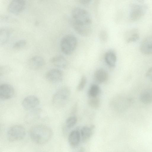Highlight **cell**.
<instances>
[{
    "label": "cell",
    "mask_w": 152,
    "mask_h": 152,
    "mask_svg": "<svg viewBox=\"0 0 152 152\" xmlns=\"http://www.w3.org/2000/svg\"><path fill=\"white\" fill-rule=\"evenodd\" d=\"M71 23L75 31L83 37H87L91 33L92 19L85 10L76 7L72 10Z\"/></svg>",
    "instance_id": "6da1fadb"
},
{
    "label": "cell",
    "mask_w": 152,
    "mask_h": 152,
    "mask_svg": "<svg viewBox=\"0 0 152 152\" xmlns=\"http://www.w3.org/2000/svg\"><path fill=\"white\" fill-rule=\"evenodd\" d=\"M53 135L52 129L48 126L38 125L33 126L30 131L31 140L36 143L43 144L48 142Z\"/></svg>",
    "instance_id": "7a4b0ae2"
},
{
    "label": "cell",
    "mask_w": 152,
    "mask_h": 152,
    "mask_svg": "<svg viewBox=\"0 0 152 152\" xmlns=\"http://www.w3.org/2000/svg\"><path fill=\"white\" fill-rule=\"evenodd\" d=\"M70 95V91L68 87H61L56 91L53 96L52 99L53 104L58 108L64 107L67 102Z\"/></svg>",
    "instance_id": "3957f363"
},
{
    "label": "cell",
    "mask_w": 152,
    "mask_h": 152,
    "mask_svg": "<svg viewBox=\"0 0 152 152\" xmlns=\"http://www.w3.org/2000/svg\"><path fill=\"white\" fill-rule=\"evenodd\" d=\"M77 45L76 37L71 34L67 35L63 37L60 43L61 51L65 54L70 55L76 49Z\"/></svg>",
    "instance_id": "277c9868"
},
{
    "label": "cell",
    "mask_w": 152,
    "mask_h": 152,
    "mask_svg": "<svg viewBox=\"0 0 152 152\" xmlns=\"http://www.w3.org/2000/svg\"><path fill=\"white\" fill-rule=\"evenodd\" d=\"M26 134L25 129L22 126L16 125L11 127L7 132V137L10 141H14L23 138Z\"/></svg>",
    "instance_id": "5b68a950"
},
{
    "label": "cell",
    "mask_w": 152,
    "mask_h": 152,
    "mask_svg": "<svg viewBox=\"0 0 152 152\" xmlns=\"http://www.w3.org/2000/svg\"><path fill=\"white\" fill-rule=\"evenodd\" d=\"M26 5L25 0H12L8 7L9 12L14 14H18L24 9Z\"/></svg>",
    "instance_id": "8992f818"
},
{
    "label": "cell",
    "mask_w": 152,
    "mask_h": 152,
    "mask_svg": "<svg viewBox=\"0 0 152 152\" xmlns=\"http://www.w3.org/2000/svg\"><path fill=\"white\" fill-rule=\"evenodd\" d=\"M45 77L46 79L50 82L53 83H58L63 80V74L60 69H53L47 72Z\"/></svg>",
    "instance_id": "52a82bcc"
},
{
    "label": "cell",
    "mask_w": 152,
    "mask_h": 152,
    "mask_svg": "<svg viewBox=\"0 0 152 152\" xmlns=\"http://www.w3.org/2000/svg\"><path fill=\"white\" fill-rule=\"evenodd\" d=\"M14 94L13 87L10 85L4 83L0 86V98L3 100L9 99L12 98Z\"/></svg>",
    "instance_id": "ba28073f"
},
{
    "label": "cell",
    "mask_w": 152,
    "mask_h": 152,
    "mask_svg": "<svg viewBox=\"0 0 152 152\" xmlns=\"http://www.w3.org/2000/svg\"><path fill=\"white\" fill-rule=\"evenodd\" d=\"M39 100L37 96L30 95L24 99L22 104L25 109L29 110L35 109L39 105Z\"/></svg>",
    "instance_id": "9c48e42d"
},
{
    "label": "cell",
    "mask_w": 152,
    "mask_h": 152,
    "mask_svg": "<svg viewBox=\"0 0 152 152\" xmlns=\"http://www.w3.org/2000/svg\"><path fill=\"white\" fill-rule=\"evenodd\" d=\"M140 50L145 55H152V36L145 38L140 45Z\"/></svg>",
    "instance_id": "30bf717a"
},
{
    "label": "cell",
    "mask_w": 152,
    "mask_h": 152,
    "mask_svg": "<svg viewBox=\"0 0 152 152\" xmlns=\"http://www.w3.org/2000/svg\"><path fill=\"white\" fill-rule=\"evenodd\" d=\"M81 138L80 132L78 130H74L70 133L68 137V142L72 147H75L79 144Z\"/></svg>",
    "instance_id": "8fae6325"
},
{
    "label": "cell",
    "mask_w": 152,
    "mask_h": 152,
    "mask_svg": "<svg viewBox=\"0 0 152 152\" xmlns=\"http://www.w3.org/2000/svg\"><path fill=\"white\" fill-rule=\"evenodd\" d=\"M45 63V60L42 57L35 56L31 57L29 60L28 64L32 69H37L42 67Z\"/></svg>",
    "instance_id": "7c38bea8"
},
{
    "label": "cell",
    "mask_w": 152,
    "mask_h": 152,
    "mask_svg": "<svg viewBox=\"0 0 152 152\" xmlns=\"http://www.w3.org/2000/svg\"><path fill=\"white\" fill-rule=\"evenodd\" d=\"M51 63L56 67L61 69H65L67 66V62L63 56L58 55L53 57L50 60Z\"/></svg>",
    "instance_id": "4fadbf2b"
},
{
    "label": "cell",
    "mask_w": 152,
    "mask_h": 152,
    "mask_svg": "<svg viewBox=\"0 0 152 152\" xmlns=\"http://www.w3.org/2000/svg\"><path fill=\"white\" fill-rule=\"evenodd\" d=\"M94 77L95 81L97 83L101 84L107 81L108 77V75L105 70L100 69L95 72Z\"/></svg>",
    "instance_id": "5bb4252c"
},
{
    "label": "cell",
    "mask_w": 152,
    "mask_h": 152,
    "mask_svg": "<svg viewBox=\"0 0 152 152\" xmlns=\"http://www.w3.org/2000/svg\"><path fill=\"white\" fill-rule=\"evenodd\" d=\"M104 58L106 64L110 67H115L117 61V56L115 52L111 50L107 51L105 54Z\"/></svg>",
    "instance_id": "9a60e30c"
},
{
    "label": "cell",
    "mask_w": 152,
    "mask_h": 152,
    "mask_svg": "<svg viewBox=\"0 0 152 152\" xmlns=\"http://www.w3.org/2000/svg\"><path fill=\"white\" fill-rule=\"evenodd\" d=\"M93 126L89 127L84 126L81 129L80 134L82 141L85 142L88 141L92 136L93 132Z\"/></svg>",
    "instance_id": "2e32d148"
},
{
    "label": "cell",
    "mask_w": 152,
    "mask_h": 152,
    "mask_svg": "<svg viewBox=\"0 0 152 152\" xmlns=\"http://www.w3.org/2000/svg\"><path fill=\"white\" fill-rule=\"evenodd\" d=\"M139 34L136 29L132 30L127 32L125 34L124 39L127 43L137 41L139 38Z\"/></svg>",
    "instance_id": "e0dca14e"
},
{
    "label": "cell",
    "mask_w": 152,
    "mask_h": 152,
    "mask_svg": "<svg viewBox=\"0 0 152 152\" xmlns=\"http://www.w3.org/2000/svg\"><path fill=\"white\" fill-rule=\"evenodd\" d=\"M141 101L145 104L152 102V89H147L143 91L140 96Z\"/></svg>",
    "instance_id": "ac0fdd59"
},
{
    "label": "cell",
    "mask_w": 152,
    "mask_h": 152,
    "mask_svg": "<svg viewBox=\"0 0 152 152\" xmlns=\"http://www.w3.org/2000/svg\"><path fill=\"white\" fill-rule=\"evenodd\" d=\"M11 35V31L8 28H2L0 30V44L3 45L8 40Z\"/></svg>",
    "instance_id": "d6986e66"
},
{
    "label": "cell",
    "mask_w": 152,
    "mask_h": 152,
    "mask_svg": "<svg viewBox=\"0 0 152 152\" xmlns=\"http://www.w3.org/2000/svg\"><path fill=\"white\" fill-rule=\"evenodd\" d=\"M100 89L99 86L93 84L90 87L88 91V95L90 98L96 97L100 93Z\"/></svg>",
    "instance_id": "ffe728a7"
},
{
    "label": "cell",
    "mask_w": 152,
    "mask_h": 152,
    "mask_svg": "<svg viewBox=\"0 0 152 152\" xmlns=\"http://www.w3.org/2000/svg\"><path fill=\"white\" fill-rule=\"evenodd\" d=\"M88 103L89 106L91 108L97 109L100 106V101L99 98L97 97L90 98L88 101Z\"/></svg>",
    "instance_id": "44dd1931"
},
{
    "label": "cell",
    "mask_w": 152,
    "mask_h": 152,
    "mask_svg": "<svg viewBox=\"0 0 152 152\" xmlns=\"http://www.w3.org/2000/svg\"><path fill=\"white\" fill-rule=\"evenodd\" d=\"M77 121V118L75 116H72L69 117L65 122L66 127L68 129L72 128L76 124Z\"/></svg>",
    "instance_id": "7402d4cb"
},
{
    "label": "cell",
    "mask_w": 152,
    "mask_h": 152,
    "mask_svg": "<svg viewBox=\"0 0 152 152\" xmlns=\"http://www.w3.org/2000/svg\"><path fill=\"white\" fill-rule=\"evenodd\" d=\"M142 14V11L139 8H137L133 10L131 12L130 17L133 20H136L139 18Z\"/></svg>",
    "instance_id": "603a6c76"
},
{
    "label": "cell",
    "mask_w": 152,
    "mask_h": 152,
    "mask_svg": "<svg viewBox=\"0 0 152 152\" xmlns=\"http://www.w3.org/2000/svg\"><path fill=\"white\" fill-rule=\"evenodd\" d=\"M87 81V79L85 75H83L77 87V89L79 91L82 90L84 88Z\"/></svg>",
    "instance_id": "cb8c5ba5"
},
{
    "label": "cell",
    "mask_w": 152,
    "mask_h": 152,
    "mask_svg": "<svg viewBox=\"0 0 152 152\" xmlns=\"http://www.w3.org/2000/svg\"><path fill=\"white\" fill-rule=\"evenodd\" d=\"M27 42L25 40L21 39L16 41L13 45V48L15 49H19L23 48L26 45Z\"/></svg>",
    "instance_id": "d4e9b609"
},
{
    "label": "cell",
    "mask_w": 152,
    "mask_h": 152,
    "mask_svg": "<svg viewBox=\"0 0 152 152\" xmlns=\"http://www.w3.org/2000/svg\"><path fill=\"white\" fill-rule=\"evenodd\" d=\"M108 36L107 32L104 30L101 31L99 34V39L102 42H105L108 39Z\"/></svg>",
    "instance_id": "484cf974"
},
{
    "label": "cell",
    "mask_w": 152,
    "mask_h": 152,
    "mask_svg": "<svg viewBox=\"0 0 152 152\" xmlns=\"http://www.w3.org/2000/svg\"><path fill=\"white\" fill-rule=\"evenodd\" d=\"M146 77L147 79L152 82V66L147 71L146 73Z\"/></svg>",
    "instance_id": "4316f807"
},
{
    "label": "cell",
    "mask_w": 152,
    "mask_h": 152,
    "mask_svg": "<svg viewBox=\"0 0 152 152\" xmlns=\"http://www.w3.org/2000/svg\"><path fill=\"white\" fill-rule=\"evenodd\" d=\"M9 67L6 66H2V67H0V75L4 74L5 73L7 72L9 70Z\"/></svg>",
    "instance_id": "83f0119b"
},
{
    "label": "cell",
    "mask_w": 152,
    "mask_h": 152,
    "mask_svg": "<svg viewBox=\"0 0 152 152\" xmlns=\"http://www.w3.org/2000/svg\"><path fill=\"white\" fill-rule=\"evenodd\" d=\"M91 0H80V3L83 4H89Z\"/></svg>",
    "instance_id": "f1b7e54d"
}]
</instances>
